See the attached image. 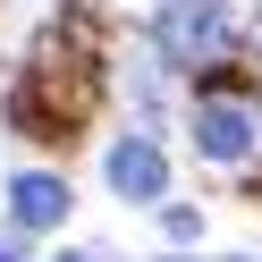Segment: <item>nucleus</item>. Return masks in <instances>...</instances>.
Here are the masks:
<instances>
[{
	"label": "nucleus",
	"mask_w": 262,
	"mask_h": 262,
	"mask_svg": "<svg viewBox=\"0 0 262 262\" xmlns=\"http://www.w3.org/2000/svg\"><path fill=\"white\" fill-rule=\"evenodd\" d=\"M17 127L26 136H85V119L102 110V17L85 0H68L51 26L34 34L26 51V76H17Z\"/></svg>",
	"instance_id": "nucleus-1"
},
{
	"label": "nucleus",
	"mask_w": 262,
	"mask_h": 262,
	"mask_svg": "<svg viewBox=\"0 0 262 262\" xmlns=\"http://www.w3.org/2000/svg\"><path fill=\"white\" fill-rule=\"evenodd\" d=\"M102 178H110L119 203H161V194H169V152H161L152 136H119L110 161H102Z\"/></svg>",
	"instance_id": "nucleus-4"
},
{
	"label": "nucleus",
	"mask_w": 262,
	"mask_h": 262,
	"mask_svg": "<svg viewBox=\"0 0 262 262\" xmlns=\"http://www.w3.org/2000/svg\"><path fill=\"white\" fill-rule=\"evenodd\" d=\"M194 152L211 169H254L262 161V93L237 76H211L194 93Z\"/></svg>",
	"instance_id": "nucleus-2"
},
{
	"label": "nucleus",
	"mask_w": 262,
	"mask_h": 262,
	"mask_svg": "<svg viewBox=\"0 0 262 262\" xmlns=\"http://www.w3.org/2000/svg\"><path fill=\"white\" fill-rule=\"evenodd\" d=\"M68 203H76V194H68V178H59V169H17V178H9V220H17L26 237L59 228V220H68Z\"/></svg>",
	"instance_id": "nucleus-5"
},
{
	"label": "nucleus",
	"mask_w": 262,
	"mask_h": 262,
	"mask_svg": "<svg viewBox=\"0 0 262 262\" xmlns=\"http://www.w3.org/2000/svg\"><path fill=\"white\" fill-rule=\"evenodd\" d=\"M51 262H102V254H93V245H68V254H51Z\"/></svg>",
	"instance_id": "nucleus-7"
},
{
	"label": "nucleus",
	"mask_w": 262,
	"mask_h": 262,
	"mask_svg": "<svg viewBox=\"0 0 262 262\" xmlns=\"http://www.w3.org/2000/svg\"><path fill=\"white\" fill-rule=\"evenodd\" d=\"M0 262H26V228L9 220V237H0Z\"/></svg>",
	"instance_id": "nucleus-6"
},
{
	"label": "nucleus",
	"mask_w": 262,
	"mask_h": 262,
	"mask_svg": "<svg viewBox=\"0 0 262 262\" xmlns=\"http://www.w3.org/2000/svg\"><path fill=\"white\" fill-rule=\"evenodd\" d=\"M161 51L186 59V68H203V59H228V42H237V26H228V0H169L161 9Z\"/></svg>",
	"instance_id": "nucleus-3"
}]
</instances>
